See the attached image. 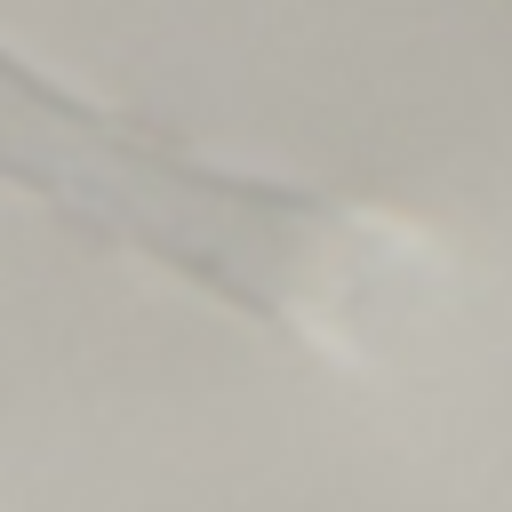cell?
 <instances>
[{
  "label": "cell",
  "instance_id": "1",
  "mask_svg": "<svg viewBox=\"0 0 512 512\" xmlns=\"http://www.w3.org/2000/svg\"><path fill=\"white\" fill-rule=\"evenodd\" d=\"M0 184L360 368L440 312V248L416 224L168 152L16 48H0Z\"/></svg>",
  "mask_w": 512,
  "mask_h": 512
}]
</instances>
